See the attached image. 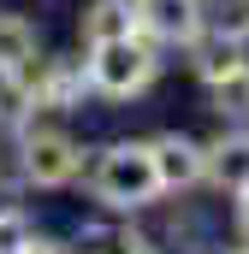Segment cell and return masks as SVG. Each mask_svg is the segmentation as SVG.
I'll use <instances>...</instances> for the list:
<instances>
[{
    "mask_svg": "<svg viewBox=\"0 0 249 254\" xmlns=\"http://www.w3.org/2000/svg\"><path fill=\"white\" fill-rule=\"evenodd\" d=\"M18 190V166H12V136H0V195Z\"/></svg>",
    "mask_w": 249,
    "mask_h": 254,
    "instance_id": "cell-16",
    "label": "cell"
},
{
    "mask_svg": "<svg viewBox=\"0 0 249 254\" xmlns=\"http://www.w3.org/2000/svg\"><path fill=\"white\" fill-rule=\"evenodd\" d=\"M83 190L101 213H142L160 201V178H154V154H148V136H119L107 148L89 154L83 166Z\"/></svg>",
    "mask_w": 249,
    "mask_h": 254,
    "instance_id": "cell-1",
    "label": "cell"
},
{
    "mask_svg": "<svg viewBox=\"0 0 249 254\" xmlns=\"http://www.w3.org/2000/svg\"><path fill=\"white\" fill-rule=\"evenodd\" d=\"M184 54H190V71H196V83H202V89H214L220 77H232V71H244V65H249V42L238 36V30H226V24L214 18V24H208L196 42H190Z\"/></svg>",
    "mask_w": 249,
    "mask_h": 254,
    "instance_id": "cell-7",
    "label": "cell"
},
{
    "mask_svg": "<svg viewBox=\"0 0 249 254\" xmlns=\"http://www.w3.org/2000/svg\"><path fill=\"white\" fill-rule=\"evenodd\" d=\"M148 154H154L160 195H190V190L208 184V148H202V136H190V130H154Z\"/></svg>",
    "mask_w": 249,
    "mask_h": 254,
    "instance_id": "cell-6",
    "label": "cell"
},
{
    "mask_svg": "<svg viewBox=\"0 0 249 254\" xmlns=\"http://www.w3.org/2000/svg\"><path fill=\"white\" fill-rule=\"evenodd\" d=\"M119 36H136V0H89L77 12V42L83 48L119 42Z\"/></svg>",
    "mask_w": 249,
    "mask_h": 254,
    "instance_id": "cell-9",
    "label": "cell"
},
{
    "mask_svg": "<svg viewBox=\"0 0 249 254\" xmlns=\"http://www.w3.org/2000/svg\"><path fill=\"white\" fill-rule=\"evenodd\" d=\"M214 18H220L226 30H238V36L249 42V0H220V6H214Z\"/></svg>",
    "mask_w": 249,
    "mask_h": 254,
    "instance_id": "cell-14",
    "label": "cell"
},
{
    "mask_svg": "<svg viewBox=\"0 0 249 254\" xmlns=\"http://www.w3.org/2000/svg\"><path fill=\"white\" fill-rule=\"evenodd\" d=\"M166 237H172L178 254H208V237H202V219L196 213H172V231Z\"/></svg>",
    "mask_w": 249,
    "mask_h": 254,
    "instance_id": "cell-13",
    "label": "cell"
},
{
    "mask_svg": "<svg viewBox=\"0 0 249 254\" xmlns=\"http://www.w3.org/2000/svg\"><path fill=\"white\" fill-rule=\"evenodd\" d=\"M36 60H42V24L30 12L0 6V71H30Z\"/></svg>",
    "mask_w": 249,
    "mask_h": 254,
    "instance_id": "cell-10",
    "label": "cell"
},
{
    "mask_svg": "<svg viewBox=\"0 0 249 254\" xmlns=\"http://www.w3.org/2000/svg\"><path fill=\"white\" fill-rule=\"evenodd\" d=\"M83 101H89V65H83V54H42L36 77H30V113L65 119Z\"/></svg>",
    "mask_w": 249,
    "mask_h": 254,
    "instance_id": "cell-4",
    "label": "cell"
},
{
    "mask_svg": "<svg viewBox=\"0 0 249 254\" xmlns=\"http://www.w3.org/2000/svg\"><path fill=\"white\" fill-rule=\"evenodd\" d=\"M30 237H36L30 213H24V207H0V254H24Z\"/></svg>",
    "mask_w": 249,
    "mask_h": 254,
    "instance_id": "cell-12",
    "label": "cell"
},
{
    "mask_svg": "<svg viewBox=\"0 0 249 254\" xmlns=\"http://www.w3.org/2000/svg\"><path fill=\"white\" fill-rule=\"evenodd\" d=\"M119 254H166V249H160L154 237H142V231H130V225H124V249H119Z\"/></svg>",
    "mask_w": 249,
    "mask_h": 254,
    "instance_id": "cell-17",
    "label": "cell"
},
{
    "mask_svg": "<svg viewBox=\"0 0 249 254\" xmlns=\"http://www.w3.org/2000/svg\"><path fill=\"white\" fill-rule=\"evenodd\" d=\"M24 254H77V249H71L65 237H48V231H36V237L24 243Z\"/></svg>",
    "mask_w": 249,
    "mask_h": 254,
    "instance_id": "cell-15",
    "label": "cell"
},
{
    "mask_svg": "<svg viewBox=\"0 0 249 254\" xmlns=\"http://www.w3.org/2000/svg\"><path fill=\"white\" fill-rule=\"evenodd\" d=\"M208 113H214L220 125H249V65L232 71V77H220V83L208 89Z\"/></svg>",
    "mask_w": 249,
    "mask_h": 254,
    "instance_id": "cell-11",
    "label": "cell"
},
{
    "mask_svg": "<svg viewBox=\"0 0 249 254\" xmlns=\"http://www.w3.org/2000/svg\"><path fill=\"white\" fill-rule=\"evenodd\" d=\"M83 65H89V95L95 101H142L154 83H160V65L166 54L136 30V36H119V42H101V48H83Z\"/></svg>",
    "mask_w": 249,
    "mask_h": 254,
    "instance_id": "cell-3",
    "label": "cell"
},
{
    "mask_svg": "<svg viewBox=\"0 0 249 254\" xmlns=\"http://www.w3.org/2000/svg\"><path fill=\"white\" fill-rule=\"evenodd\" d=\"M232 201H238V237L249 243V190H244V195H232Z\"/></svg>",
    "mask_w": 249,
    "mask_h": 254,
    "instance_id": "cell-18",
    "label": "cell"
},
{
    "mask_svg": "<svg viewBox=\"0 0 249 254\" xmlns=\"http://www.w3.org/2000/svg\"><path fill=\"white\" fill-rule=\"evenodd\" d=\"M214 24V6L208 0H136V30L160 48V54H184L190 42Z\"/></svg>",
    "mask_w": 249,
    "mask_h": 254,
    "instance_id": "cell-5",
    "label": "cell"
},
{
    "mask_svg": "<svg viewBox=\"0 0 249 254\" xmlns=\"http://www.w3.org/2000/svg\"><path fill=\"white\" fill-rule=\"evenodd\" d=\"M220 254H249V243H244V249H220Z\"/></svg>",
    "mask_w": 249,
    "mask_h": 254,
    "instance_id": "cell-19",
    "label": "cell"
},
{
    "mask_svg": "<svg viewBox=\"0 0 249 254\" xmlns=\"http://www.w3.org/2000/svg\"><path fill=\"white\" fill-rule=\"evenodd\" d=\"M208 148V184L220 195L249 190V125H220V136L202 142Z\"/></svg>",
    "mask_w": 249,
    "mask_h": 254,
    "instance_id": "cell-8",
    "label": "cell"
},
{
    "mask_svg": "<svg viewBox=\"0 0 249 254\" xmlns=\"http://www.w3.org/2000/svg\"><path fill=\"white\" fill-rule=\"evenodd\" d=\"M12 166H18V190H71L77 178H83V166H89V148L60 125V119H48V113H30L24 130L12 136Z\"/></svg>",
    "mask_w": 249,
    "mask_h": 254,
    "instance_id": "cell-2",
    "label": "cell"
}]
</instances>
